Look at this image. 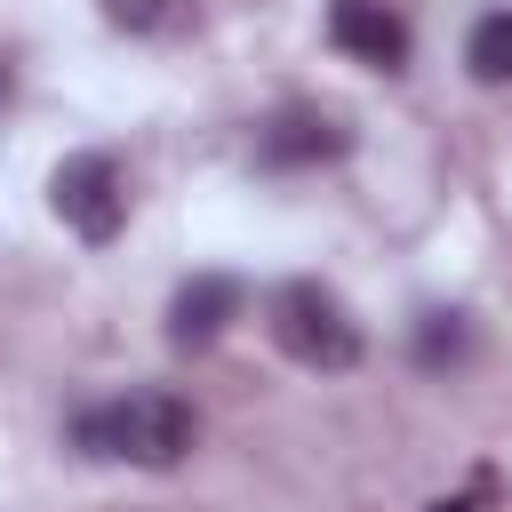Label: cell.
<instances>
[{
  "mask_svg": "<svg viewBox=\"0 0 512 512\" xmlns=\"http://www.w3.org/2000/svg\"><path fill=\"white\" fill-rule=\"evenodd\" d=\"M240 304H248V288L232 280V272H192L184 288H176V304H168V344H216L224 336V320H240Z\"/></svg>",
  "mask_w": 512,
  "mask_h": 512,
  "instance_id": "cell-5",
  "label": "cell"
},
{
  "mask_svg": "<svg viewBox=\"0 0 512 512\" xmlns=\"http://www.w3.org/2000/svg\"><path fill=\"white\" fill-rule=\"evenodd\" d=\"M264 320H272V344L296 360V368H320V376H344V368H360V320L344 312V296L328 288V280H280L272 288V304H264Z\"/></svg>",
  "mask_w": 512,
  "mask_h": 512,
  "instance_id": "cell-2",
  "label": "cell"
},
{
  "mask_svg": "<svg viewBox=\"0 0 512 512\" xmlns=\"http://www.w3.org/2000/svg\"><path fill=\"white\" fill-rule=\"evenodd\" d=\"M344 144H352V136H344V128L328 120V112H304V104H296V112H280V120H272V128L256 136L264 168H304V160H336Z\"/></svg>",
  "mask_w": 512,
  "mask_h": 512,
  "instance_id": "cell-6",
  "label": "cell"
},
{
  "mask_svg": "<svg viewBox=\"0 0 512 512\" xmlns=\"http://www.w3.org/2000/svg\"><path fill=\"white\" fill-rule=\"evenodd\" d=\"M328 40L352 56V64H376V72H400L416 32L392 0H328Z\"/></svg>",
  "mask_w": 512,
  "mask_h": 512,
  "instance_id": "cell-4",
  "label": "cell"
},
{
  "mask_svg": "<svg viewBox=\"0 0 512 512\" xmlns=\"http://www.w3.org/2000/svg\"><path fill=\"white\" fill-rule=\"evenodd\" d=\"M48 208L88 240V248H104L120 224H128V184H120V160L112 152H72L56 176H48Z\"/></svg>",
  "mask_w": 512,
  "mask_h": 512,
  "instance_id": "cell-3",
  "label": "cell"
},
{
  "mask_svg": "<svg viewBox=\"0 0 512 512\" xmlns=\"http://www.w3.org/2000/svg\"><path fill=\"white\" fill-rule=\"evenodd\" d=\"M416 360H424V368H456V360H464V312H424Z\"/></svg>",
  "mask_w": 512,
  "mask_h": 512,
  "instance_id": "cell-8",
  "label": "cell"
},
{
  "mask_svg": "<svg viewBox=\"0 0 512 512\" xmlns=\"http://www.w3.org/2000/svg\"><path fill=\"white\" fill-rule=\"evenodd\" d=\"M432 512H472V504H464V496H448V504H432Z\"/></svg>",
  "mask_w": 512,
  "mask_h": 512,
  "instance_id": "cell-10",
  "label": "cell"
},
{
  "mask_svg": "<svg viewBox=\"0 0 512 512\" xmlns=\"http://www.w3.org/2000/svg\"><path fill=\"white\" fill-rule=\"evenodd\" d=\"M72 448H80V456H104V464L168 472V464L192 448V408H184L176 392H120V400L72 416Z\"/></svg>",
  "mask_w": 512,
  "mask_h": 512,
  "instance_id": "cell-1",
  "label": "cell"
},
{
  "mask_svg": "<svg viewBox=\"0 0 512 512\" xmlns=\"http://www.w3.org/2000/svg\"><path fill=\"white\" fill-rule=\"evenodd\" d=\"M104 16L120 32H176L184 24V0H104Z\"/></svg>",
  "mask_w": 512,
  "mask_h": 512,
  "instance_id": "cell-9",
  "label": "cell"
},
{
  "mask_svg": "<svg viewBox=\"0 0 512 512\" xmlns=\"http://www.w3.org/2000/svg\"><path fill=\"white\" fill-rule=\"evenodd\" d=\"M464 64H472V80H480V88H504V80H512V8H488V16L472 24Z\"/></svg>",
  "mask_w": 512,
  "mask_h": 512,
  "instance_id": "cell-7",
  "label": "cell"
}]
</instances>
